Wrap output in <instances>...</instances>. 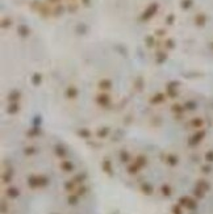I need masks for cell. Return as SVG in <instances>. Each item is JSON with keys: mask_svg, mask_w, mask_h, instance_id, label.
<instances>
[{"mask_svg": "<svg viewBox=\"0 0 213 214\" xmlns=\"http://www.w3.org/2000/svg\"><path fill=\"white\" fill-rule=\"evenodd\" d=\"M157 9H158V4H157V3H154V4L149 5V7L146 8V11H145L144 13H142L141 19H142V20H145V21H146V20H149V19H151L154 15H155Z\"/></svg>", "mask_w": 213, "mask_h": 214, "instance_id": "obj_1", "label": "cell"}, {"mask_svg": "<svg viewBox=\"0 0 213 214\" xmlns=\"http://www.w3.org/2000/svg\"><path fill=\"white\" fill-rule=\"evenodd\" d=\"M50 3H57V1H59V0H49Z\"/></svg>", "mask_w": 213, "mask_h": 214, "instance_id": "obj_2", "label": "cell"}]
</instances>
